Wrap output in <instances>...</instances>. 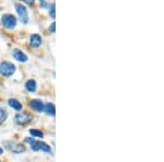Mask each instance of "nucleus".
<instances>
[{"instance_id": "nucleus-1", "label": "nucleus", "mask_w": 164, "mask_h": 162, "mask_svg": "<svg viewBox=\"0 0 164 162\" xmlns=\"http://www.w3.org/2000/svg\"><path fill=\"white\" fill-rule=\"evenodd\" d=\"M15 72V65L11 62H1L0 63V74L3 76H11Z\"/></svg>"}, {"instance_id": "nucleus-2", "label": "nucleus", "mask_w": 164, "mask_h": 162, "mask_svg": "<svg viewBox=\"0 0 164 162\" xmlns=\"http://www.w3.org/2000/svg\"><path fill=\"white\" fill-rule=\"evenodd\" d=\"M1 23L7 29H14L15 25H17V17L12 14H5L1 17Z\"/></svg>"}, {"instance_id": "nucleus-3", "label": "nucleus", "mask_w": 164, "mask_h": 162, "mask_svg": "<svg viewBox=\"0 0 164 162\" xmlns=\"http://www.w3.org/2000/svg\"><path fill=\"white\" fill-rule=\"evenodd\" d=\"M5 146L7 148L8 150H10L11 152H14V153H21V152H24L25 151V147L23 145H20V144H15L13 141H5Z\"/></svg>"}, {"instance_id": "nucleus-4", "label": "nucleus", "mask_w": 164, "mask_h": 162, "mask_svg": "<svg viewBox=\"0 0 164 162\" xmlns=\"http://www.w3.org/2000/svg\"><path fill=\"white\" fill-rule=\"evenodd\" d=\"M15 9H17L18 14H19L20 21H21L22 23L27 24V22H29V14H27V8H25L24 6L19 5V3H18V5H15Z\"/></svg>"}, {"instance_id": "nucleus-5", "label": "nucleus", "mask_w": 164, "mask_h": 162, "mask_svg": "<svg viewBox=\"0 0 164 162\" xmlns=\"http://www.w3.org/2000/svg\"><path fill=\"white\" fill-rule=\"evenodd\" d=\"M31 149L34 151L37 150H44L45 152H51V147L48 145H46L45 143H42V141H34L33 143L31 144Z\"/></svg>"}, {"instance_id": "nucleus-6", "label": "nucleus", "mask_w": 164, "mask_h": 162, "mask_svg": "<svg viewBox=\"0 0 164 162\" xmlns=\"http://www.w3.org/2000/svg\"><path fill=\"white\" fill-rule=\"evenodd\" d=\"M32 120V115L29 113H25V112H22V113H18L15 115V122L18 124H27L29 123Z\"/></svg>"}, {"instance_id": "nucleus-7", "label": "nucleus", "mask_w": 164, "mask_h": 162, "mask_svg": "<svg viewBox=\"0 0 164 162\" xmlns=\"http://www.w3.org/2000/svg\"><path fill=\"white\" fill-rule=\"evenodd\" d=\"M30 107L32 108L33 110H35L36 112H42L44 111V103L43 101L37 100V99H34V100H31L30 102Z\"/></svg>"}, {"instance_id": "nucleus-8", "label": "nucleus", "mask_w": 164, "mask_h": 162, "mask_svg": "<svg viewBox=\"0 0 164 162\" xmlns=\"http://www.w3.org/2000/svg\"><path fill=\"white\" fill-rule=\"evenodd\" d=\"M30 44L33 47H39L42 44V37L39 34H33L30 36Z\"/></svg>"}, {"instance_id": "nucleus-9", "label": "nucleus", "mask_w": 164, "mask_h": 162, "mask_svg": "<svg viewBox=\"0 0 164 162\" xmlns=\"http://www.w3.org/2000/svg\"><path fill=\"white\" fill-rule=\"evenodd\" d=\"M12 56L15 60H18V61H20V62H27V57L22 52L21 50H19V49H14L12 52Z\"/></svg>"}, {"instance_id": "nucleus-10", "label": "nucleus", "mask_w": 164, "mask_h": 162, "mask_svg": "<svg viewBox=\"0 0 164 162\" xmlns=\"http://www.w3.org/2000/svg\"><path fill=\"white\" fill-rule=\"evenodd\" d=\"M44 110H45L46 113L48 115H51V117H54V115L56 114V108L53 103H47V105H45L44 106Z\"/></svg>"}, {"instance_id": "nucleus-11", "label": "nucleus", "mask_w": 164, "mask_h": 162, "mask_svg": "<svg viewBox=\"0 0 164 162\" xmlns=\"http://www.w3.org/2000/svg\"><path fill=\"white\" fill-rule=\"evenodd\" d=\"M25 88L29 91H31V93L35 91H36V82L34 81V79H29V81L25 83Z\"/></svg>"}, {"instance_id": "nucleus-12", "label": "nucleus", "mask_w": 164, "mask_h": 162, "mask_svg": "<svg viewBox=\"0 0 164 162\" xmlns=\"http://www.w3.org/2000/svg\"><path fill=\"white\" fill-rule=\"evenodd\" d=\"M8 103H9L10 107L13 108V109L17 110V111H20V110L22 109V105L20 103V101L17 100V99H9Z\"/></svg>"}, {"instance_id": "nucleus-13", "label": "nucleus", "mask_w": 164, "mask_h": 162, "mask_svg": "<svg viewBox=\"0 0 164 162\" xmlns=\"http://www.w3.org/2000/svg\"><path fill=\"white\" fill-rule=\"evenodd\" d=\"M30 134H31L33 137H39V138H43L44 137L43 132L39 131V129H30Z\"/></svg>"}, {"instance_id": "nucleus-14", "label": "nucleus", "mask_w": 164, "mask_h": 162, "mask_svg": "<svg viewBox=\"0 0 164 162\" xmlns=\"http://www.w3.org/2000/svg\"><path fill=\"white\" fill-rule=\"evenodd\" d=\"M7 117H8L7 111L5 109H2V108H0V123L5 122L7 120Z\"/></svg>"}, {"instance_id": "nucleus-15", "label": "nucleus", "mask_w": 164, "mask_h": 162, "mask_svg": "<svg viewBox=\"0 0 164 162\" xmlns=\"http://www.w3.org/2000/svg\"><path fill=\"white\" fill-rule=\"evenodd\" d=\"M49 14H51V17H56V13H55V3H51V8H49Z\"/></svg>"}, {"instance_id": "nucleus-16", "label": "nucleus", "mask_w": 164, "mask_h": 162, "mask_svg": "<svg viewBox=\"0 0 164 162\" xmlns=\"http://www.w3.org/2000/svg\"><path fill=\"white\" fill-rule=\"evenodd\" d=\"M55 26H56V23H55V22H53V23H51V25L49 26V31H51V33H55Z\"/></svg>"}, {"instance_id": "nucleus-17", "label": "nucleus", "mask_w": 164, "mask_h": 162, "mask_svg": "<svg viewBox=\"0 0 164 162\" xmlns=\"http://www.w3.org/2000/svg\"><path fill=\"white\" fill-rule=\"evenodd\" d=\"M23 1H25V2L29 3V5H33V0H23Z\"/></svg>"}, {"instance_id": "nucleus-18", "label": "nucleus", "mask_w": 164, "mask_h": 162, "mask_svg": "<svg viewBox=\"0 0 164 162\" xmlns=\"http://www.w3.org/2000/svg\"><path fill=\"white\" fill-rule=\"evenodd\" d=\"M2 151H3V150H2V148H0V155L2 153Z\"/></svg>"}, {"instance_id": "nucleus-19", "label": "nucleus", "mask_w": 164, "mask_h": 162, "mask_svg": "<svg viewBox=\"0 0 164 162\" xmlns=\"http://www.w3.org/2000/svg\"><path fill=\"white\" fill-rule=\"evenodd\" d=\"M39 1H44V0H39Z\"/></svg>"}]
</instances>
